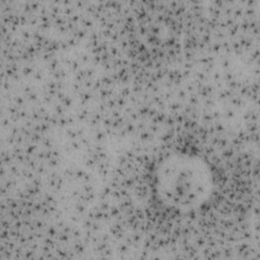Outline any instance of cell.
Returning <instances> with one entry per match:
<instances>
[{
    "label": "cell",
    "mask_w": 260,
    "mask_h": 260,
    "mask_svg": "<svg viewBox=\"0 0 260 260\" xmlns=\"http://www.w3.org/2000/svg\"><path fill=\"white\" fill-rule=\"evenodd\" d=\"M215 188L209 164L189 152L169 154L156 167L154 189L157 199L176 211L190 212L209 201Z\"/></svg>",
    "instance_id": "6da1fadb"
}]
</instances>
